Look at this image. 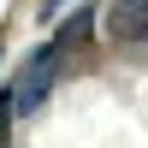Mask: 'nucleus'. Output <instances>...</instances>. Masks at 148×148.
Segmentation results:
<instances>
[{"label": "nucleus", "instance_id": "obj_1", "mask_svg": "<svg viewBox=\"0 0 148 148\" xmlns=\"http://www.w3.org/2000/svg\"><path fill=\"white\" fill-rule=\"evenodd\" d=\"M59 65H65V53H59L53 42H42L30 59H24L18 83H12V95H18V119H24V113H42V107H47V95H53V83H59Z\"/></svg>", "mask_w": 148, "mask_h": 148}, {"label": "nucleus", "instance_id": "obj_2", "mask_svg": "<svg viewBox=\"0 0 148 148\" xmlns=\"http://www.w3.org/2000/svg\"><path fill=\"white\" fill-rule=\"evenodd\" d=\"M107 36H119V42H148V0H113V6H107Z\"/></svg>", "mask_w": 148, "mask_h": 148}, {"label": "nucleus", "instance_id": "obj_3", "mask_svg": "<svg viewBox=\"0 0 148 148\" xmlns=\"http://www.w3.org/2000/svg\"><path fill=\"white\" fill-rule=\"evenodd\" d=\"M89 36H95V0H89V6H77V12H71V18L59 24L53 36H47V42H53L59 53H71V47H83Z\"/></svg>", "mask_w": 148, "mask_h": 148}, {"label": "nucleus", "instance_id": "obj_4", "mask_svg": "<svg viewBox=\"0 0 148 148\" xmlns=\"http://www.w3.org/2000/svg\"><path fill=\"white\" fill-rule=\"evenodd\" d=\"M12 119H18V95L12 83H0V148H12Z\"/></svg>", "mask_w": 148, "mask_h": 148}, {"label": "nucleus", "instance_id": "obj_5", "mask_svg": "<svg viewBox=\"0 0 148 148\" xmlns=\"http://www.w3.org/2000/svg\"><path fill=\"white\" fill-rule=\"evenodd\" d=\"M53 6H59V0H53Z\"/></svg>", "mask_w": 148, "mask_h": 148}]
</instances>
